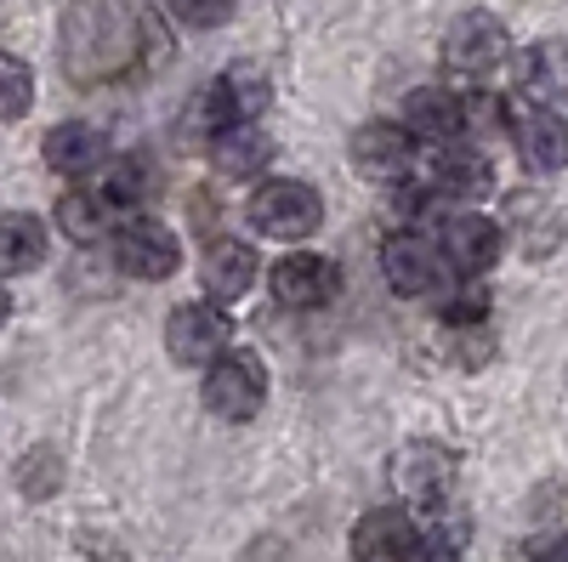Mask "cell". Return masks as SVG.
<instances>
[{
    "instance_id": "603a6c76",
    "label": "cell",
    "mask_w": 568,
    "mask_h": 562,
    "mask_svg": "<svg viewBox=\"0 0 568 562\" xmlns=\"http://www.w3.org/2000/svg\"><path fill=\"white\" fill-rule=\"evenodd\" d=\"M34 103V74L23 58L12 52H0V120H23Z\"/></svg>"
},
{
    "instance_id": "ac0fdd59",
    "label": "cell",
    "mask_w": 568,
    "mask_h": 562,
    "mask_svg": "<svg viewBox=\"0 0 568 562\" xmlns=\"http://www.w3.org/2000/svg\"><path fill=\"white\" fill-rule=\"evenodd\" d=\"M517 154L535 171H568V120L540 103L529 114H517Z\"/></svg>"
},
{
    "instance_id": "9a60e30c",
    "label": "cell",
    "mask_w": 568,
    "mask_h": 562,
    "mask_svg": "<svg viewBox=\"0 0 568 562\" xmlns=\"http://www.w3.org/2000/svg\"><path fill=\"white\" fill-rule=\"evenodd\" d=\"M415 534L420 529L404 518L398 505H375V511H364V518L353 523V556L358 562H404Z\"/></svg>"
},
{
    "instance_id": "277c9868",
    "label": "cell",
    "mask_w": 568,
    "mask_h": 562,
    "mask_svg": "<svg viewBox=\"0 0 568 562\" xmlns=\"http://www.w3.org/2000/svg\"><path fill=\"white\" fill-rule=\"evenodd\" d=\"M506 58H511V34H506V23L495 12H466L444 34V69L455 80H466V85L489 80Z\"/></svg>"
},
{
    "instance_id": "9c48e42d",
    "label": "cell",
    "mask_w": 568,
    "mask_h": 562,
    "mask_svg": "<svg viewBox=\"0 0 568 562\" xmlns=\"http://www.w3.org/2000/svg\"><path fill=\"white\" fill-rule=\"evenodd\" d=\"M438 251H444V262L460 278H484L500 262V222H489L484 211H471V205H455L444 216V227H438Z\"/></svg>"
},
{
    "instance_id": "52a82bcc",
    "label": "cell",
    "mask_w": 568,
    "mask_h": 562,
    "mask_svg": "<svg viewBox=\"0 0 568 562\" xmlns=\"http://www.w3.org/2000/svg\"><path fill=\"white\" fill-rule=\"evenodd\" d=\"M165 347L176 364H216L233 347V318L222 302H182L165 318Z\"/></svg>"
},
{
    "instance_id": "cb8c5ba5",
    "label": "cell",
    "mask_w": 568,
    "mask_h": 562,
    "mask_svg": "<svg viewBox=\"0 0 568 562\" xmlns=\"http://www.w3.org/2000/svg\"><path fill=\"white\" fill-rule=\"evenodd\" d=\"M511 222H517V227H529V239H524V245H529L535 256L557 239V216H551L546 200H517V205H511Z\"/></svg>"
},
{
    "instance_id": "484cf974",
    "label": "cell",
    "mask_w": 568,
    "mask_h": 562,
    "mask_svg": "<svg viewBox=\"0 0 568 562\" xmlns=\"http://www.w3.org/2000/svg\"><path fill=\"white\" fill-rule=\"evenodd\" d=\"M171 12L187 23V29H216L233 18V0H171Z\"/></svg>"
},
{
    "instance_id": "3957f363",
    "label": "cell",
    "mask_w": 568,
    "mask_h": 562,
    "mask_svg": "<svg viewBox=\"0 0 568 562\" xmlns=\"http://www.w3.org/2000/svg\"><path fill=\"white\" fill-rule=\"evenodd\" d=\"M455 478H460V454L438 438H409L393 454V489H398V500H409L420 511H438L449 500Z\"/></svg>"
},
{
    "instance_id": "7a4b0ae2",
    "label": "cell",
    "mask_w": 568,
    "mask_h": 562,
    "mask_svg": "<svg viewBox=\"0 0 568 562\" xmlns=\"http://www.w3.org/2000/svg\"><path fill=\"white\" fill-rule=\"evenodd\" d=\"M251 222H256V233H267V239L296 245V239H307V233H318L324 200H318L313 182L273 176V182H262L256 194H251Z\"/></svg>"
},
{
    "instance_id": "44dd1931",
    "label": "cell",
    "mask_w": 568,
    "mask_h": 562,
    "mask_svg": "<svg viewBox=\"0 0 568 562\" xmlns=\"http://www.w3.org/2000/svg\"><path fill=\"white\" fill-rule=\"evenodd\" d=\"M45 262V222L29 211H0V278L34 273Z\"/></svg>"
},
{
    "instance_id": "d4e9b609",
    "label": "cell",
    "mask_w": 568,
    "mask_h": 562,
    "mask_svg": "<svg viewBox=\"0 0 568 562\" xmlns=\"http://www.w3.org/2000/svg\"><path fill=\"white\" fill-rule=\"evenodd\" d=\"M484 313H489V296H484V285H471V278L444 296V318L455 324V330H466V324H484Z\"/></svg>"
},
{
    "instance_id": "e0dca14e",
    "label": "cell",
    "mask_w": 568,
    "mask_h": 562,
    "mask_svg": "<svg viewBox=\"0 0 568 562\" xmlns=\"http://www.w3.org/2000/svg\"><path fill=\"white\" fill-rule=\"evenodd\" d=\"M489 160L471 149V143H444L438 149V160H433V187L444 200H455V205H471V200H484L489 194Z\"/></svg>"
},
{
    "instance_id": "4fadbf2b",
    "label": "cell",
    "mask_w": 568,
    "mask_h": 562,
    "mask_svg": "<svg viewBox=\"0 0 568 562\" xmlns=\"http://www.w3.org/2000/svg\"><path fill=\"white\" fill-rule=\"evenodd\" d=\"M267 285H273V302L307 313V307H324L329 296H336V267H329L324 256L296 251V256H278V267H273Z\"/></svg>"
},
{
    "instance_id": "ba28073f",
    "label": "cell",
    "mask_w": 568,
    "mask_h": 562,
    "mask_svg": "<svg viewBox=\"0 0 568 562\" xmlns=\"http://www.w3.org/2000/svg\"><path fill=\"white\" fill-rule=\"evenodd\" d=\"M347 154H353V171L364 182L398 187V182L415 176V131L409 125H393V120H369V125L353 131V149Z\"/></svg>"
},
{
    "instance_id": "4316f807",
    "label": "cell",
    "mask_w": 568,
    "mask_h": 562,
    "mask_svg": "<svg viewBox=\"0 0 568 562\" xmlns=\"http://www.w3.org/2000/svg\"><path fill=\"white\" fill-rule=\"evenodd\" d=\"M517 562H568V540H557V534L529 540L524 551H517Z\"/></svg>"
},
{
    "instance_id": "d6986e66",
    "label": "cell",
    "mask_w": 568,
    "mask_h": 562,
    "mask_svg": "<svg viewBox=\"0 0 568 562\" xmlns=\"http://www.w3.org/2000/svg\"><path fill=\"white\" fill-rule=\"evenodd\" d=\"M200 278H205L211 302H240L256 285V251L240 245V239H216L200 262Z\"/></svg>"
},
{
    "instance_id": "7c38bea8",
    "label": "cell",
    "mask_w": 568,
    "mask_h": 562,
    "mask_svg": "<svg viewBox=\"0 0 568 562\" xmlns=\"http://www.w3.org/2000/svg\"><path fill=\"white\" fill-rule=\"evenodd\" d=\"M40 154L58 176H98L109 165V136L98 125H85V120H63V125L45 131Z\"/></svg>"
},
{
    "instance_id": "8fae6325",
    "label": "cell",
    "mask_w": 568,
    "mask_h": 562,
    "mask_svg": "<svg viewBox=\"0 0 568 562\" xmlns=\"http://www.w3.org/2000/svg\"><path fill=\"white\" fill-rule=\"evenodd\" d=\"M120 222H125V205L109 194V187H98V182H80V187H69V194L58 200V227L69 233L74 245L114 239Z\"/></svg>"
},
{
    "instance_id": "83f0119b",
    "label": "cell",
    "mask_w": 568,
    "mask_h": 562,
    "mask_svg": "<svg viewBox=\"0 0 568 562\" xmlns=\"http://www.w3.org/2000/svg\"><path fill=\"white\" fill-rule=\"evenodd\" d=\"M12 318V296H7V285H0V324Z\"/></svg>"
},
{
    "instance_id": "8992f818",
    "label": "cell",
    "mask_w": 568,
    "mask_h": 562,
    "mask_svg": "<svg viewBox=\"0 0 568 562\" xmlns=\"http://www.w3.org/2000/svg\"><path fill=\"white\" fill-rule=\"evenodd\" d=\"M114 267L125 278H142V285H160V278H171L182 267V245H176V233L154 216H131L120 222L114 233Z\"/></svg>"
},
{
    "instance_id": "7402d4cb",
    "label": "cell",
    "mask_w": 568,
    "mask_h": 562,
    "mask_svg": "<svg viewBox=\"0 0 568 562\" xmlns=\"http://www.w3.org/2000/svg\"><path fill=\"white\" fill-rule=\"evenodd\" d=\"M460 551H466V523L460 518H444V523H426L415 534V545H409L404 562H460Z\"/></svg>"
},
{
    "instance_id": "30bf717a",
    "label": "cell",
    "mask_w": 568,
    "mask_h": 562,
    "mask_svg": "<svg viewBox=\"0 0 568 562\" xmlns=\"http://www.w3.org/2000/svg\"><path fill=\"white\" fill-rule=\"evenodd\" d=\"M444 267H449L444 251L415 227H398V233L382 239V273H387V285L398 296H433L444 285Z\"/></svg>"
},
{
    "instance_id": "ffe728a7",
    "label": "cell",
    "mask_w": 568,
    "mask_h": 562,
    "mask_svg": "<svg viewBox=\"0 0 568 562\" xmlns=\"http://www.w3.org/2000/svg\"><path fill=\"white\" fill-rule=\"evenodd\" d=\"M211 160H216L222 176H262L273 165V136L256 120L227 125L222 136H211Z\"/></svg>"
},
{
    "instance_id": "6da1fadb",
    "label": "cell",
    "mask_w": 568,
    "mask_h": 562,
    "mask_svg": "<svg viewBox=\"0 0 568 562\" xmlns=\"http://www.w3.org/2000/svg\"><path fill=\"white\" fill-rule=\"evenodd\" d=\"M160 40L154 0H69L63 12V74L74 85H109L149 63Z\"/></svg>"
},
{
    "instance_id": "2e32d148",
    "label": "cell",
    "mask_w": 568,
    "mask_h": 562,
    "mask_svg": "<svg viewBox=\"0 0 568 562\" xmlns=\"http://www.w3.org/2000/svg\"><path fill=\"white\" fill-rule=\"evenodd\" d=\"M517 91L529 103L551 109L557 98H568V45L562 40H535L529 52H517Z\"/></svg>"
},
{
    "instance_id": "5bb4252c",
    "label": "cell",
    "mask_w": 568,
    "mask_h": 562,
    "mask_svg": "<svg viewBox=\"0 0 568 562\" xmlns=\"http://www.w3.org/2000/svg\"><path fill=\"white\" fill-rule=\"evenodd\" d=\"M404 125L420 136V143H460L466 131V98L444 85H420L404 98Z\"/></svg>"
},
{
    "instance_id": "5b68a950",
    "label": "cell",
    "mask_w": 568,
    "mask_h": 562,
    "mask_svg": "<svg viewBox=\"0 0 568 562\" xmlns=\"http://www.w3.org/2000/svg\"><path fill=\"white\" fill-rule=\"evenodd\" d=\"M267 403V364L251 347H227L216 364H205V409L222 420H251Z\"/></svg>"
}]
</instances>
